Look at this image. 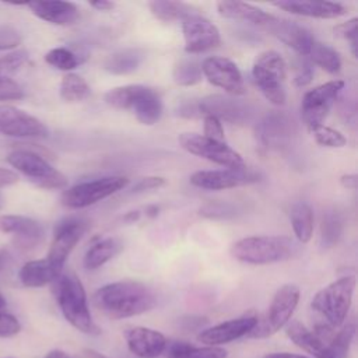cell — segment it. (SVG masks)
I'll list each match as a JSON object with an SVG mask.
<instances>
[{
	"instance_id": "6da1fadb",
	"label": "cell",
	"mask_w": 358,
	"mask_h": 358,
	"mask_svg": "<svg viewBox=\"0 0 358 358\" xmlns=\"http://www.w3.org/2000/svg\"><path fill=\"white\" fill-rule=\"evenodd\" d=\"M95 308L109 319H126L151 310L157 305L154 291L134 280L105 284L92 296Z\"/></svg>"
},
{
	"instance_id": "7a4b0ae2",
	"label": "cell",
	"mask_w": 358,
	"mask_h": 358,
	"mask_svg": "<svg viewBox=\"0 0 358 358\" xmlns=\"http://www.w3.org/2000/svg\"><path fill=\"white\" fill-rule=\"evenodd\" d=\"M52 291L64 319L74 329L90 336L101 333L91 316L84 285L74 273L62 271L52 282Z\"/></svg>"
},
{
	"instance_id": "3957f363",
	"label": "cell",
	"mask_w": 358,
	"mask_h": 358,
	"mask_svg": "<svg viewBox=\"0 0 358 358\" xmlns=\"http://www.w3.org/2000/svg\"><path fill=\"white\" fill-rule=\"evenodd\" d=\"M355 289V277L344 275L315 294L310 302L312 310L319 316L316 323L330 329H338L347 319Z\"/></svg>"
},
{
	"instance_id": "277c9868",
	"label": "cell",
	"mask_w": 358,
	"mask_h": 358,
	"mask_svg": "<svg viewBox=\"0 0 358 358\" xmlns=\"http://www.w3.org/2000/svg\"><path fill=\"white\" fill-rule=\"evenodd\" d=\"M294 242L288 236L256 235L246 236L231 246V256L246 264H271L291 257Z\"/></svg>"
},
{
	"instance_id": "5b68a950",
	"label": "cell",
	"mask_w": 358,
	"mask_h": 358,
	"mask_svg": "<svg viewBox=\"0 0 358 358\" xmlns=\"http://www.w3.org/2000/svg\"><path fill=\"white\" fill-rule=\"evenodd\" d=\"M252 77L259 91L268 102L277 106L285 103L287 63L278 52L266 50L260 53L253 62Z\"/></svg>"
},
{
	"instance_id": "8992f818",
	"label": "cell",
	"mask_w": 358,
	"mask_h": 358,
	"mask_svg": "<svg viewBox=\"0 0 358 358\" xmlns=\"http://www.w3.org/2000/svg\"><path fill=\"white\" fill-rule=\"evenodd\" d=\"M299 295V288L295 284H284L280 287L275 291L267 312L262 317H257L256 326L246 337L267 338L287 326L298 306Z\"/></svg>"
},
{
	"instance_id": "52a82bcc",
	"label": "cell",
	"mask_w": 358,
	"mask_h": 358,
	"mask_svg": "<svg viewBox=\"0 0 358 358\" xmlns=\"http://www.w3.org/2000/svg\"><path fill=\"white\" fill-rule=\"evenodd\" d=\"M7 162L41 189L52 190L67 187V178L35 151L27 148L14 150L7 155Z\"/></svg>"
},
{
	"instance_id": "ba28073f",
	"label": "cell",
	"mask_w": 358,
	"mask_h": 358,
	"mask_svg": "<svg viewBox=\"0 0 358 358\" xmlns=\"http://www.w3.org/2000/svg\"><path fill=\"white\" fill-rule=\"evenodd\" d=\"M129 185L126 176H103L94 180L80 182L62 194V204L69 208H84L92 206Z\"/></svg>"
},
{
	"instance_id": "9c48e42d",
	"label": "cell",
	"mask_w": 358,
	"mask_h": 358,
	"mask_svg": "<svg viewBox=\"0 0 358 358\" xmlns=\"http://www.w3.org/2000/svg\"><path fill=\"white\" fill-rule=\"evenodd\" d=\"M179 144L187 152L204 158L224 168H245L242 155L225 141H215L197 133H182Z\"/></svg>"
},
{
	"instance_id": "30bf717a",
	"label": "cell",
	"mask_w": 358,
	"mask_h": 358,
	"mask_svg": "<svg viewBox=\"0 0 358 358\" xmlns=\"http://www.w3.org/2000/svg\"><path fill=\"white\" fill-rule=\"evenodd\" d=\"M344 85L343 80H331L305 92L301 102V113L309 130L323 124Z\"/></svg>"
},
{
	"instance_id": "8fae6325",
	"label": "cell",
	"mask_w": 358,
	"mask_h": 358,
	"mask_svg": "<svg viewBox=\"0 0 358 358\" xmlns=\"http://www.w3.org/2000/svg\"><path fill=\"white\" fill-rule=\"evenodd\" d=\"M336 330L322 323H316L313 329H308L303 323L292 320L288 322L285 331L296 347L315 358H331L330 343Z\"/></svg>"
},
{
	"instance_id": "7c38bea8",
	"label": "cell",
	"mask_w": 358,
	"mask_h": 358,
	"mask_svg": "<svg viewBox=\"0 0 358 358\" xmlns=\"http://www.w3.org/2000/svg\"><path fill=\"white\" fill-rule=\"evenodd\" d=\"M87 227L88 222L80 217H67L59 221L55 227L53 239L46 259L63 268L69 255L87 231Z\"/></svg>"
},
{
	"instance_id": "4fadbf2b",
	"label": "cell",
	"mask_w": 358,
	"mask_h": 358,
	"mask_svg": "<svg viewBox=\"0 0 358 358\" xmlns=\"http://www.w3.org/2000/svg\"><path fill=\"white\" fill-rule=\"evenodd\" d=\"M201 73L207 81L227 94L238 96L245 94V81L239 67L228 57L210 56L203 60Z\"/></svg>"
},
{
	"instance_id": "5bb4252c",
	"label": "cell",
	"mask_w": 358,
	"mask_h": 358,
	"mask_svg": "<svg viewBox=\"0 0 358 358\" xmlns=\"http://www.w3.org/2000/svg\"><path fill=\"white\" fill-rule=\"evenodd\" d=\"M182 32L185 39V50L187 53L207 52L221 42L220 29L197 11L182 20Z\"/></svg>"
},
{
	"instance_id": "9a60e30c",
	"label": "cell",
	"mask_w": 358,
	"mask_h": 358,
	"mask_svg": "<svg viewBox=\"0 0 358 358\" xmlns=\"http://www.w3.org/2000/svg\"><path fill=\"white\" fill-rule=\"evenodd\" d=\"M197 110L201 115L217 117L221 123L228 122L232 124H245L252 119L253 109L248 102L228 96V95H207L197 103Z\"/></svg>"
},
{
	"instance_id": "2e32d148",
	"label": "cell",
	"mask_w": 358,
	"mask_h": 358,
	"mask_svg": "<svg viewBox=\"0 0 358 358\" xmlns=\"http://www.w3.org/2000/svg\"><path fill=\"white\" fill-rule=\"evenodd\" d=\"M259 182V173L245 168H222L197 171L190 176V183L206 190H225Z\"/></svg>"
},
{
	"instance_id": "e0dca14e",
	"label": "cell",
	"mask_w": 358,
	"mask_h": 358,
	"mask_svg": "<svg viewBox=\"0 0 358 358\" xmlns=\"http://www.w3.org/2000/svg\"><path fill=\"white\" fill-rule=\"evenodd\" d=\"M0 134L28 138L48 137V127L35 116L11 105H0Z\"/></svg>"
},
{
	"instance_id": "ac0fdd59",
	"label": "cell",
	"mask_w": 358,
	"mask_h": 358,
	"mask_svg": "<svg viewBox=\"0 0 358 358\" xmlns=\"http://www.w3.org/2000/svg\"><path fill=\"white\" fill-rule=\"evenodd\" d=\"M257 317L259 316L255 312H246L242 316L221 322L201 330L197 334V340L208 347H220L222 344L248 336L256 326Z\"/></svg>"
},
{
	"instance_id": "d6986e66",
	"label": "cell",
	"mask_w": 358,
	"mask_h": 358,
	"mask_svg": "<svg viewBox=\"0 0 358 358\" xmlns=\"http://www.w3.org/2000/svg\"><path fill=\"white\" fill-rule=\"evenodd\" d=\"M0 232L11 234L17 248L28 250L35 248L43 239L42 225L25 215L3 214L0 215Z\"/></svg>"
},
{
	"instance_id": "ffe728a7",
	"label": "cell",
	"mask_w": 358,
	"mask_h": 358,
	"mask_svg": "<svg viewBox=\"0 0 358 358\" xmlns=\"http://www.w3.org/2000/svg\"><path fill=\"white\" fill-rule=\"evenodd\" d=\"M263 28L274 35L277 39H280L282 43L292 48L299 56L306 57L315 42L313 35L305 27L294 21L277 18L274 15Z\"/></svg>"
},
{
	"instance_id": "44dd1931",
	"label": "cell",
	"mask_w": 358,
	"mask_h": 358,
	"mask_svg": "<svg viewBox=\"0 0 358 358\" xmlns=\"http://www.w3.org/2000/svg\"><path fill=\"white\" fill-rule=\"evenodd\" d=\"M129 350L138 358H157L166 348V338L161 331L154 329L136 326L124 331Z\"/></svg>"
},
{
	"instance_id": "7402d4cb",
	"label": "cell",
	"mask_w": 358,
	"mask_h": 358,
	"mask_svg": "<svg viewBox=\"0 0 358 358\" xmlns=\"http://www.w3.org/2000/svg\"><path fill=\"white\" fill-rule=\"evenodd\" d=\"M274 7L288 11L291 14L310 17V18H322L331 20L341 17L347 13V7L341 3L333 1H308V0H280L273 3Z\"/></svg>"
},
{
	"instance_id": "603a6c76",
	"label": "cell",
	"mask_w": 358,
	"mask_h": 358,
	"mask_svg": "<svg viewBox=\"0 0 358 358\" xmlns=\"http://www.w3.org/2000/svg\"><path fill=\"white\" fill-rule=\"evenodd\" d=\"M27 6L38 18L55 25H70L80 17L78 7L71 1H29Z\"/></svg>"
},
{
	"instance_id": "cb8c5ba5",
	"label": "cell",
	"mask_w": 358,
	"mask_h": 358,
	"mask_svg": "<svg viewBox=\"0 0 358 358\" xmlns=\"http://www.w3.org/2000/svg\"><path fill=\"white\" fill-rule=\"evenodd\" d=\"M63 268L53 264L50 260L38 259L27 262L18 271V278L24 287L39 288L52 284L60 274Z\"/></svg>"
},
{
	"instance_id": "d4e9b609",
	"label": "cell",
	"mask_w": 358,
	"mask_h": 358,
	"mask_svg": "<svg viewBox=\"0 0 358 358\" xmlns=\"http://www.w3.org/2000/svg\"><path fill=\"white\" fill-rule=\"evenodd\" d=\"M162 101L159 94L147 85H141L130 109L136 119L145 126L155 124L162 115Z\"/></svg>"
},
{
	"instance_id": "484cf974",
	"label": "cell",
	"mask_w": 358,
	"mask_h": 358,
	"mask_svg": "<svg viewBox=\"0 0 358 358\" xmlns=\"http://www.w3.org/2000/svg\"><path fill=\"white\" fill-rule=\"evenodd\" d=\"M292 131V120L282 113L267 115L257 126L259 138L266 147H280L291 137Z\"/></svg>"
},
{
	"instance_id": "4316f807",
	"label": "cell",
	"mask_w": 358,
	"mask_h": 358,
	"mask_svg": "<svg viewBox=\"0 0 358 358\" xmlns=\"http://www.w3.org/2000/svg\"><path fill=\"white\" fill-rule=\"evenodd\" d=\"M217 10H218V14L224 18L249 22L259 27H264L273 18L271 14L266 13L260 7H256L245 1L222 0L217 3Z\"/></svg>"
},
{
	"instance_id": "83f0119b",
	"label": "cell",
	"mask_w": 358,
	"mask_h": 358,
	"mask_svg": "<svg viewBox=\"0 0 358 358\" xmlns=\"http://www.w3.org/2000/svg\"><path fill=\"white\" fill-rule=\"evenodd\" d=\"M145 59V52L138 48L122 49L110 56L103 63V69L115 76H124L136 71Z\"/></svg>"
},
{
	"instance_id": "f1b7e54d",
	"label": "cell",
	"mask_w": 358,
	"mask_h": 358,
	"mask_svg": "<svg viewBox=\"0 0 358 358\" xmlns=\"http://www.w3.org/2000/svg\"><path fill=\"white\" fill-rule=\"evenodd\" d=\"M123 249V243L119 238L109 236L99 239L98 242H94L85 256H84V266L88 270H96L109 260H112L115 256H117Z\"/></svg>"
},
{
	"instance_id": "f546056e",
	"label": "cell",
	"mask_w": 358,
	"mask_h": 358,
	"mask_svg": "<svg viewBox=\"0 0 358 358\" xmlns=\"http://www.w3.org/2000/svg\"><path fill=\"white\" fill-rule=\"evenodd\" d=\"M166 358H227L228 352L221 347H196L187 341H172L166 344Z\"/></svg>"
},
{
	"instance_id": "4dcf8cb0",
	"label": "cell",
	"mask_w": 358,
	"mask_h": 358,
	"mask_svg": "<svg viewBox=\"0 0 358 358\" xmlns=\"http://www.w3.org/2000/svg\"><path fill=\"white\" fill-rule=\"evenodd\" d=\"M291 225L296 239L302 243H308L313 234V210L305 203L299 201L291 208Z\"/></svg>"
},
{
	"instance_id": "1f68e13d",
	"label": "cell",
	"mask_w": 358,
	"mask_h": 358,
	"mask_svg": "<svg viewBox=\"0 0 358 358\" xmlns=\"http://www.w3.org/2000/svg\"><path fill=\"white\" fill-rule=\"evenodd\" d=\"M151 14L164 22L182 21L185 17L196 13V10L183 1H169V0H154L148 3Z\"/></svg>"
},
{
	"instance_id": "d6a6232c",
	"label": "cell",
	"mask_w": 358,
	"mask_h": 358,
	"mask_svg": "<svg viewBox=\"0 0 358 358\" xmlns=\"http://www.w3.org/2000/svg\"><path fill=\"white\" fill-rule=\"evenodd\" d=\"M308 57L312 64L319 66L320 69H323L330 74H337L341 70L340 55L336 52V49H333L326 43L315 41L309 50Z\"/></svg>"
},
{
	"instance_id": "836d02e7",
	"label": "cell",
	"mask_w": 358,
	"mask_h": 358,
	"mask_svg": "<svg viewBox=\"0 0 358 358\" xmlns=\"http://www.w3.org/2000/svg\"><path fill=\"white\" fill-rule=\"evenodd\" d=\"M60 98L66 102H80L91 95L88 83L76 73H67L60 83Z\"/></svg>"
},
{
	"instance_id": "e575fe53",
	"label": "cell",
	"mask_w": 358,
	"mask_h": 358,
	"mask_svg": "<svg viewBox=\"0 0 358 358\" xmlns=\"http://www.w3.org/2000/svg\"><path fill=\"white\" fill-rule=\"evenodd\" d=\"M343 235V218L337 211H327L322 218L320 242L323 248H333Z\"/></svg>"
},
{
	"instance_id": "d590c367",
	"label": "cell",
	"mask_w": 358,
	"mask_h": 358,
	"mask_svg": "<svg viewBox=\"0 0 358 358\" xmlns=\"http://www.w3.org/2000/svg\"><path fill=\"white\" fill-rule=\"evenodd\" d=\"M173 81L182 87H192L201 81V66L190 59L179 60L172 70Z\"/></svg>"
},
{
	"instance_id": "8d00e7d4",
	"label": "cell",
	"mask_w": 358,
	"mask_h": 358,
	"mask_svg": "<svg viewBox=\"0 0 358 358\" xmlns=\"http://www.w3.org/2000/svg\"><path fill=\"white\" fill-rule=\"evenodd\" d=\"M355 336V320L351 319L347 323L344 322L338 330L334 331L330 343L331 358H347L350 345Z\"/></svg>"
},
{
	"instance_id": "74e56055",
	"label": "cell",
	"mask_w": 358,
	"mask_h": 358,
	"mask_svg": "<svg viewBox=\"0 0 358 358\" xmlns=\"http://www.w3.org/2000/svg\"><path fill=\"white\" fill-rule=\"evenodd\" d=\"M141 84H129V85H122L109 90L105 94V102L115 108V109H122V110H129Z\"/></svg>"
},
{
	"instance_id": "f35d334b",
	"label": "cell",
	"mask_w": 358,
	"mask_h": 358,
	"mask_svg": "<svg viewBox=\"0 0 358 358\" xmlns=\"http://www.w3.org/2000/svg\"><path fill=\"white\" fill-rule=\"evenodd\" d=\"M45 62L52 67L62 71H71L80 64V59L77 53L70 50L69 48H53L45 55Z\"/></svg>"
},
{
	"instance_id": "ab89813d",
	"label": "cell",
	"mask_w": 358,
	"mask_h": 358,
	"mask_svg": "<svg viewBox=\"0 0 358 358\" xmlns=\"http://www.w3.org/2000/svg\"><path fill=\"white\" fill-rule=\"evenodd\" d=\"M315 140L317 144L323 145V147H329V148H341L347 144V138L345 136L336 130V129H331L329 126H324V124H319L313 129H310Z\"/></svg>"
},
{
	"instance_id": "60d3db41",
	"label": "cell",
	"mask_w": 358,
	"mask_h": 358,
	"mask_svg": "<svg viewBox=\"0 0 358 358\" xmlns=\"http://www.w3.org/2000/svg\"><path fill=\"white\" fill-rule=\"evenodd\" d=\"M199 213L210 220H228L236 215V207L229 203H207Z\"/></svg>"
},
{
	"instance_id": "b9f144b4",
	"label": "cell",
	"mask_w": 358,
	"mask_h": 358,
	"mask_svg": "<svg viewBox=\"0 0 358 358\" xmlns=\"http://www.w3.org/2000/svg\"><path fill=\"white\" fill-rule=\"evenodd\" d=\"M28 60V53L25 50H13L4 56H0V74L10 77Z\"/></svg>"
},
{
	"instance_id": "7bdbcfd3",
	"label": "cell",
	"mask_w": 358,
	"mask_h": 358,
	"mask_svg": "<svg viewBox=\"0 0 358 358\" xmlns=\"http://www.w3.org/2000/svg\"><path fill=\"white\" fill-rule=\"evenodd\" d=\"M334 34L351 45L352 56L357 57V36H358V20L354 17L351 20H347L345 22H341L334 27Z\"/></svg>"
},
{
	"instance_id": "ee69618b",
	"label": "cell",
	"mask_w": 358,
	"mask_h": 358,
	"mask_svg": "<svg viewBox=\"0 0 358 358\" xmlns=\"http://www.w3.org/2000/svg\"><path fill=\"white\" fill-rule=\"evenodd\" d=\"M24 98L22 87L11 77L0 74V101H18Z\"/></svg>"
},
{
	"instance_id": "f6af8a7d",
	"label": "cell",
	"mask_w": 358,
	"mask_h": 358,
	"mask_svg": "<svg viewBox=\"0 0 358 358\" xmlns=\"http://www.w3.org/2000/svg\"><path fill=\"white\" fill-rule=\"evenodd\" d=\"M312 78H313V64L305 56H301V59L295 63L294 83L298 87H305L312 81Z\"/></svg>"
},
{
	"instance_id": "bcb514c9",
	"label": "cell",
	"mask_w": 358,
	"mask_h": 358,
	"mask_svg": "<svg viewBox=\"0 0 358 358\" xmlns=\"http://www.w3.org/2000/svg\"><path fill=\"white\" fill-rule=\"evenodd\" d=\"M21 43L20 32L10 25L0 27V50H8L17 48Z\"/></svg>"
},
{
	"instance_id": "7dc6e473",
	"label": "cell",
	"mask_w": 358,
	"mask_h": 358,
	"mask_svg": "<svg viewBox=\"0 0 358 358\" xmlns=\"http://www.w3.org/2000/svg\"><path fill=\"white\" fill-rule=\"evenodd\" d=\"M21 330V324L18 319L7 312L0 309V337H13L18 334Z\"/></svg>"
},
{
	"instance_id": "c3c4849f",
	"label": "cell",
	"mask_w": 358,
	"mask_h": 358,
	"mask_svg": "<svg viewBox=\"0 0 358 358\" xmlns=\"http://www.w3.org/2000/svg\"><path fill=\"white\" fill-rule=\"evenodd\" d=\"M203 136L215 141H224V127L222 123L210 115L204 116V126H203Z\"/></svg>"
},
{
	"instance_id": "681fc988",
	"label": "cell",
	"mask_w": 358,
	"mask_h": 358,
	"mask_svg": "<svg viewBox=\"0 0 358 358\" xmlns=\"http://www.w3.org/2000/svg\"><path fill=\"white\" fill-rule=\"evenodd\" d=\"M165 185V179L161 176H145L138 179L131 192L133 193H141V192H147V190H152V189H159Z\"/></svg>"
},
{
	"instance_id": "f907efd6",
	"label": "cell",
	"mask_w": 358,
	"mask_h": 358,
	"mask_svg": "<svg viewBox=\"0 0 358 358\" xmlns=\"http://www.w3.org/2000/svg\"><path fill=\"white\" fill-rule=\"evenodd\" d=\"M17 182H18V175L14 171L0 168V189L15 185Z\"/></svg>"
},
{
	"instance_id": "816d5d0a",
	"label": "cell",
	"mask_w": 358,
	"mask_h": 358,
	"mask_svg": "<svg viewBox=\"0 0 358 358\" xmlns=\"http://www.w3.org/2000/svg\"><path fill=\"white\" fill-rule=\"evenodd\" d=\"M340 183L345 189L355 190L357 186H358V176L355 173H345L340 178Z\"/></svg>"
},
{
	"instance_id": "f5cc1de1",
	"label": "cell",
	"mask_w": 358,
	"mask_h": 358,
	"mask_svg": "<svg viewBox=\"0 0 358 358\" xmlns=\"http://www.w3.org/2000/svg\"><path fill=\"white\" fill-rule=\"evenodd\" d=\"M90 6L98 11H110L115 7V3L108 0H96V1H91Z\"/></svg>"
},
{
	"instance_id": "db71d44e",
	"label": "cell",
	"mask_w": 358,
	"mask_h": 358,
	"mask_svg": "<svg viewBox=\"0 0 358 358\" xmlns=\"http://www.w3.org/2000/svg\"><path fill=\"white\" fill-rule=\"evenodd\" d=\"M263 358H309L306 355H301V354H294V352H271L264 355Z\"/></svg>"
},
{
	"instance_id": "11a10c76",
	"label": "cell",
	"mask_w": 358,
	"mask_h": 358,
	"mask_svg": "<svg viewBox=\"0 0 358 358\" xmlns=\"http://www.w3.org/2000/svg\"><path fill=\"white\" fill-rule=\"evenodd\" d=\"M45 358H73V357H70L67 352H64L62 350H52L46 354Z\"/></svg>"
},
{
	"instance_id": "9f6ffc18",
	"label": "cell",
	"mask_w": 358,
	"mask_h": 358,
	"mask_svg": "<svg viewBox=\"0 0 358 358\" xmlns=\"http://www.w3.org/2000/svg\"><path fill=\"white\" fill-rule=\"evenodd\" d=\"M84 354H85L87 358H112V357H108V355H105L102 352H98L95 350H91V348L84 350Z\"/></svg>"
},
{
	"instance_id": "6f0895ef",
	"label": "cell",
	"mask_w": 358,
	"mask_h": 358,
	"mask_svg": "<svg viewBox=\"0 0 358 358\" xmlns=\"http://www.w3.org/2000/svg\"><path fill=\"white\" fill-rule=\"evenodd\" d=\"M138 211H129V213H126L124 214V217H123V220L124 221H127V222H133V221H136V220H138Z\"/></svg>"
},
{
	"instance_id": "680465c9",
	"label": "cell",
	"mask_w": 358,
	"mask_h": 358,
	"mask_svg": "<svg viewBox=\"0 0 358 358\" xmlns=\"http://www.w3.org/2000/svg\"><path fill=\"white\" fill-rule=\"evenodd\" d=\"M158 211H159V208H158L157 206H148V207L145 208V214H147L148 217H157Z\"/></svg>"
},
{
	"instance_id": "91938a15",
	"label": "cell",
	"mask_w": 358,
	"mask_h": 358,
	"mask_svg": "<svg viewBox=\"0 0 358 358\" xmlns=\"http://www.w3.org/2000/svg\"><path fill=\"white\" fill-rule=\"evenodd\" d=\"M6 305H7V301H6V298L3 296V294L0 292V309L6 308Z\"/></svg>"
},
{
	"instance_id": "94428289",
	"label": "cell",
	"mask_w": 358,
	"mask_h": 358,
	"mask_svg": "<svg viewBox=\"0 0 358 358\" xmlns=\"http://www.w3.org/2000/svg\"><path fill=\"white\" fill-rule=\"evenodd\" d=\"M0 208H1V204H0Z\"/></svg>"
}]
</instances>
